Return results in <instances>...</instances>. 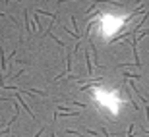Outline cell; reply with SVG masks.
Segmentation results:
<instances>
[{"label":"cell","mask_w":149,"mask_h":137,"mask_svg":"<svg viewBox=\"0 0 149 137\" xmlns=\"http://www.w3.org/2000/svg\"><path fill=\"white\" fill-rule=\"evenodd\" d=\"M93 95H95V99L99 100L103 106H107V108L111 110L112 114H118V108H120V100H118V95H116V93L95 87V89H93Z\"/></svg>","instance_id":"1"},{"label":"cell","mask_w":149,"mask_h":137,"mask_svg":"<svg viewBox=\"0 0 149 137\" xmlns=\"http://www.w3.org/2000/svg\"><path fill=\"white\" fill-rule=\"evenodd\" d=\"M128 17L126 16H112V14H103V17H101V29H103V35L105 37H111V35H114L118 29L124 25V21H126Z\"/></svg>","instance_id":"2"}]
</instances>
